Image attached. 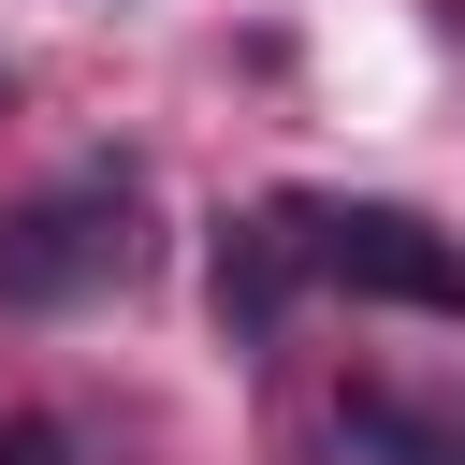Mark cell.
I'll return each mask as SVG.
<instances>
[{
  "label": "cell",
  "mask_w": 465,
  "mask_h": 465,
  "mask_svg": "<svg viewBox=\"0 0 465 465\" xmlns=\"http://www.w3.org/2000/svg\"><path fill=\"white\" fill-rule=\"evenodd\" d=\"M0 465H58V436L44 421H0Z\"/></svg>",
  "instance_id": "4"
},
{
  "label": "cell",
  "mask_w": 465,
  "mask_h": 465,
  "mask_svg": "<svg viewBox=\"0 0 465 465\" xmlns=\"http://www.w3.org/2000/svg\"><path fill=\"white\" fill-rule=\"evenodd\" d=\"M218 320H232V334L276 320V232H218Z\"/></svg>",
  "instance_id": "3"
},
{
  "label": "cell",
  "mask_w": 465,
  "mask_h": 465,
  "mask_svg": "<svg viewBox=\"0 0 465 465\" xmlns=\"http://www.w3.org/2000/svg\"><path fill=\"white\" fill-rule=\"evenodd\" d=\"M0 102H15V73H0Z\"/></svg>",
  "instance_id": "6"
},
{
  "label": "cell",
  "mask_w": 465,
  "mask_h": 465,
  "mask_svg": "<svg viewBox=\"0 0 465 465\" xmlns=\"http://www.w3.org/2000/svg\"><path fill=\"white\" fill-rule=\"evenodd\" d=\"M407 450H421V465H465V436H407Z\"/></svg>",
  "instance_id": "5"
},
{
  "label": "cell",
  "mask_w": 465,
  "mask_h": 465,
  "mask_svg": "<svg viewBox=\"0 0 465 465\" xmlns=\"http://www.w3.org/2000/svg\"><path fill=\"white\" fill-rule=\"evenodd\" d=\"M131 174H58V189H29V203H0V305H87V291H116L131 276Z\"/></svg>",
  "instance_id": "1"
},
{
  "label": "cell",
  "mask_w": 465,
  "mask_h": 465,
  "mask_svg": "<svg viewBox=\"0 0 465 465\" xmlns=\"http://www.w3.org/2000/svg\"><path fill=\"white\" fill-rule=\"evenodd\" d=\"M305 262L363 305H421V320H465V247L421 218V203H320L305 218Z\"/></svg>",
  "instance_id": "2"
}]
</instances>
